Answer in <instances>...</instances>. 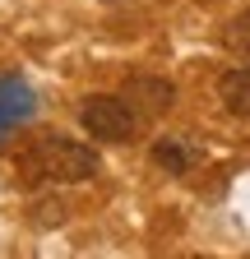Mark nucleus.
I'll return each instance as SVG.
<instances>
[{
	"mask_svg": "<svg viewBox=\"0 0 250 259\" xmlns=\"http://www.w3.org/2000/svg\"><path fill=\"white\" fill-rule=\"evenodd\" d=\"M79 125L102 144H125V139H135L139 116L125 97H88L84 111H79Z\"/></svg>",
	"mask_w": 250,
	"mask_h": 259,
	"instance_id": "obj_2",
	"label": "nucleus"
},
{
	"mask_svg": "<svg viewBox=\"0 0 250 259\" xmlns=\"http://www.w3.org/2000/svg\"><path fill=\"white\" fill-rule=\"evenodd\" d=\"M125 97H135V102H139V116H162V111L176 102V88H172L167 79H148V74H139V79H130ZM135 102H130V107H135Z\"/></svg>",
	"mask_w": 250,
	"mask_h": 259,
	"instance_id": "obj_3",
	"label": "nucleus"
},
{
	"mask_svg": "<svg viewBox=\"0 0 250 259\" xmlns=\"http://www.w3.org/2000/svg\"><path fill=\"white\" fill-rule=\"evenodd\" d=\"M19 167H23V176H33V181L74 185V181L98 176L102 157L93 153L88 144H74V139H65V135H42L33 148H28V153L19 157Z\"/></svg>",
	"mask_w": 250,
	"mask_h": 259,
	"instance_id": "obj_1",
	"label": "nucleus"
},
{
	"mask_svg": "<svg viewBox=\"0 0 250 259\" xmlns=\"http://www.w3.org/2000/svg\"><path fill=\"white\" fill-rule=\"evenodd\" d=\"M33 111H37V93L19 74H0V116H10L14 125H23V120H33Z\"/></svg>",
	"mask_w": 250,
	"mask_h": 259,
	"instance_id": "obj_4",
	"label": "nucleus"
},
{
	"mask_svg": "<svg viewBox=\"0 0 250 259\" xmlns=\"http://www.w3.org/2000/svg\"><path fill=\"white\" fill-rule=\"evenodd\" d=\"M10 130H14V120H10V116H0V139H5Z\"/></svg>",
	"mask_w": 250,
	"mask_h": 259,
	"instance_id": "obj_8",
	"label": "nucleus"
},
{
	"mask_svg": "<svg viewBox=\"0 0 250 259\" xmlns=\"http://www.w3.org/2000/svg\"><path fill=\"white\" fill-rule=\"evenodd\" d=\"M223 42L232 47V51H241V56H250V10H241L227 28H223Z\"/></svg>",
	"mask_w": 250,
	"mask_h": 259,
	"instance_id": "obj_7",
	"label": "nucleus"
},
{
	"mask_svg": "<svg viewBox=\"0 0 250 259\" xmlns=\"http://www.w3.org/2000/svg\"><path fill=\"white\" fill-rule=\"evenodd\" d=\"M153 162H158V167L162 171H185V167H190V148H185L181 139H158V144H153Z\"/></svg>",
	"mask_w": 250,
	"mask_h": 259,
	"instance_id": "obj_6",
	"label": "nucleus"
},
{
	"mask_svg": "<svg viewBox=\"0 0 250 259\" xmlns=\"http://www.w3.org/2000/svg\"><path fill=\"white\" fill-rule=\"evenodd\" d=\"M218 97H223L227 116L250 120V65H241V70H227L223 83H218Z\"/></svg>",
	"mask_w": 250,
	"mask_h": 259,
	"instance_id": "obj_5",
	"label": "nucleus"
}]
</instances>
